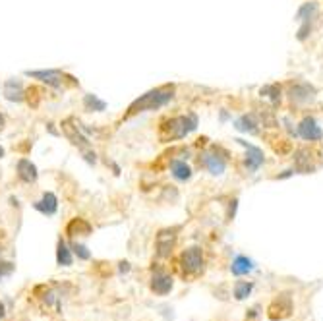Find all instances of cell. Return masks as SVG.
I'll list each match as a JSON object with an SVG mask.
<instances>
[{"mask_svg":"<svg viewBox=\"0 0 323 321\" xmlns=\"http://www.w3.org/2000/svg\"><path fill=\"white\" fill-rule=\"evenodd\" d=\"M240 145L246 147V166H248V170L250 172H254V170H257L259 166L263 165L265 157H263V151L259 149V147L252 145V143H248V141H244V139H236Z\"/></svg>","mask_w":323,"mask_h":321,"instance_id":"ba28073f","label":"cell"},{"mask_svg":"<svg viewBox=\"0 0 323 321\" xmlns=\"http://www.w3.org/2000/svg\"><path fill=\"white\" fill-rule=\"evenodd\" d=\"M74 252L78 253L79 259H89V252L85 246H81V244H74Z\"/></svg>","mask_w":323,"mask_h":321,"instance_id":"d4e9b609","label":"cell"},{"mask_svg":"<svg viewBox=\"0 0 323 321\" xmlns=\"http://www.w3.org/2000/svg\"><path fill=\"white\" fill-rule=\"evenodd\" d=\"M2 315H4V306L0 304V319H2Z\"/></svg>","mask_w":323,"mask_h":321,"instance_id":"83f0119b","label":"cell"},{"mask_svg":"<svg viewBox=\"0 0 323 321\" xmlns=\"http://www.w3.org/2000/svg\"><path fill=\"white\" fill-rule=\"evenodd\" d=\"M170 172H172V176L177 180H182V182H186V180L192 178V168L186 165V161H180V159L170 163Z\"/></svg>","mask_w":323,"mask_h":321,"instance_id":"e0dca14e","label":"cell"},{"mask_svg":"<svg viewBox=\"0 0 323 321\" xmlns=\"http://www.w3.org/2000/svg\"><path fill=\"white\" fill-rule=\"evenodd\" d=\"M25 76L33 79H39L41 83H47V85H50V87L54 89L62 87L64 85V78H66L60 70H27Z\"/></svg>","mask_w":323,"mask_h":321,"instance_id":"8992f818","label":"cell"},{"mask_svg":"<svg viewBox=\"0 0 323 321\" xmlns=\"http://www.w3.org/2000/svg\"><path fill=\"white\" fill-rule=\"evenodd\" d=\"M234 126L238 132H246V134H255V132H257V122H255V118L252 116V114L240 116L236 120Z\"/></svg>","mask_w":323,"mask_h":321,"instance_id":"44dd1931","label":"cell"},{"mask_svg":"<svg viewBox=\"0 0 323 321\" xmlns=\"http://www.w3.org/2000/svg\"><path fill=\"white\" fill-rule=\"evenodd\" d=\"M288 99L292 101L294 105H306V103H312L315 99V89L304 81H296V83H290L288 85V91H286Z\"/></svg>","mask_w":323,"mask_h":321,"instance_id":"5b68a950","label":"cell"},{"mask_svg":"<svg viewBox=\"0 0 323 321\" xmlns=\"http://www.w3.org/2000/svg\"><path fill=\"white\" fill-rule=\"evenodd\" d=\"M294 165L298 168V172H312L315 170V165L312 163V151L310 149H298L296 153H294Z\"/></svg>","mask_w":323,"mask_h":321,"instance_id":"7c38bea8","label":"cell"},{"mask_svg":"<svg viewBox=\"0 0 323 321\" xmlns=\"http://www.w3.org/2000/svg\"><path fill=\"white\" fill-rule=\"evenodd\" d=\"M128 269H130V263H128V261H124V263H120V271H124V273H126V271H128Z\"/></svg>","mask_w":323,"mask_h":321,"instance_id":"484cf974","label":"cell"},{"mask_svg":"<svg viewBox=\"0 0 323 321\" xmlns=\"http://www.w3.org/2000/svg\"><path fill=\"white\" fill-rule=\"evenodd\" d=\"M317 2H313V0H310V2H304L302 6L298 8V12H296V20L302 21V23H306V21H310L317 14Z\"/></svg>","mask_w":323,"mask_h":321,"instance_id":"ac0fdd59","label":"cell"},{"mask_svg":"<svg viewBox=\"0 0 323 321\" xmlns=\"http://www.w3.org/2000/svg\"><path fill=\"white\" fill-rule=\"evenodd\" d=\"M2 157H4V147L0 145V159H2Z\"/></svg>","mask_w":323,"mask_h":321,"instance_id":"f1b7e54d","label":"cell"},{"mask_svg":"<svg viewBox=\"0 0 323 321\" xmlns=\"http://www.w3.org/2000/svg\"><path fill=\"white\" fill-rule=\"evenodd\" d=\"M172 99H174V85H161V87L151 89V91L143 93L141 97H137L128 107V112L124 118L136 116V114H141L147 110H157V108L168 105Z\"/></svg>","mask_w":323,"mask_h":321,"instance_id":"6da1fadb","label":"cell"},{"mask_svg":"<svg viewBox=\"0 0 323 321\" xmlns=\"http://www.w3.org/2000/svg\"><path fill=\"white\" fill-rule=\"evenodd\" d=\"M298 136L302 137V139H306V141H319L323 137V132L313 118L306 116L302 122L298 124Z\"/></svg>","mask_w":323,"mask_h":321,"instance_id":"9c48e42d","label":"cell"},{"mask_svg":"<svg viewBox=\"0 0 323 321\" xmlns=\"http://www.w3.org/2000/svg\"><path fill=\"white\" fill-rule=\"evenodd\" d=\"M37 211H41L43 215H54L56 213V207H58V199L52 192H45L37 203L33 205Z\"/></svg>","mask_w":323,"mask_h":321,"instance_id":"5bb4252c","label":"cell"},{"mask_svg":"<svg viewBox=\"0 0 323 321\" xmlns=\"http://www.w3.org/2000/svg\"><path fill=\"white\" fill-rule=\"evenodd\" d=\"M223 149L221 147H211L209 151H205L203 155H201V165L205 166L207 170L211 172L213 176H219V174H223L225 172V168H226V155H219Z\"/></svg>","mask_w":323,"mask_h":321,"instance_id":"277c9868","label":"cell"},{"mask_svg":"<svg viewBox=\"0 0 323 321\" xmlns=\"http://www.w3.org/2000/svg\"><path fill=\"white\" fill-rule=\"evenodd\" d=\"M252 288H254V284L252 282H238L234 288V296L238 298V300H244L246 296L252 292Z\"/></svg>","mask_w":323,"mask_h":321,"instance_id":"cb8c5ba5","label":"cell"},{"mask_svg":"<svg viewBox=\"0 0 323 321\" xmlns=\"http://www.w3.org/2000/svg\"><path fill=\"white\" fill-rule=\"evenodd\" d=\"M56 261H58V265H64V267L72 265V253H70L68 246H66V242H64V240H60V242H58V250H56Z\"/></svg>","mask_w":323,"mask_h":321,"instance_id":"7402d4cb","label":"cell"},{"mask_svg":"<svg viewBox=\"0 0 323 321\" xmlns=\"http://www.w3.org/2000/svg\"><path fill=\"white\" fill-rule=\"evenodd\" d=\"M269 97L271 101H273L275 105L279 103V99H281V87L279 85H265L263 89H261V97Z\"/></svg>","mask_w":323,"mask_h":321,"instance_id":"603a6c76","label":"cell"},{"mask_svg":"<svg viewBox=\"0 0 323 321\" xmlns=\"http://www.w3.org/2000/svg\"><path fill=\"white\" fill-rule=\"evenodd\" d=\"M16 168H18V176H20V180L27 182V184L35 182V180H37V176H39V172H37V166L33 165L30 159H20Z\"/></svg>","mask_w":323,"mask_h":321,"instance_id":"4fadbf2b","label":"cell"},{"mask_svg":"<svg viewBox=\"0 0 323 321\" xmlns=\"http://www.w3.org/2000/svg\"><path fill=\"white\" fill-rule=\"evenodd\" d=\"M66 232L70 236H89L91 234V224L85 219H72L66 226Z\"/></svg>","mask_w":323,"mask_h":321,"instance_id":"9a60e30c","label":"cell"},{"mask_svg":"<svg viewBox=\"0 0 323 321\" xmlns=\"http://www.w3.org/2000/svg\"><path fill=\"white\" fill-rule=\"evenodd\" d=\"M197 128V116L196 114H180L165 120L159 128V137L161 141H174L186 137L190 132H194Z\"/></svg>","mask_w":323,"mask_h":321,"instance_id":"7a4b0ae2","label":"cell"},{"mask_svg":"<svg viewBox=\"0 0 323 321\" xmlns=\"http://www.w3.org/2000/svg\"><path fill=\"white\" fill-rule=\"evenodd\" d=\"M151 288L157 292V294H167L172 288V277H168L165 273H157L151 281Z\"/></svg>","mask_w":323,"mask_h":321,"instance_id":"2e32d148","label":"cell"},{"mask_svg":"<svg viewBox=\"0 0 323 321\" xmlns=\"http://www.w3.org/2000/svg\"><path fill=\"white\" fill-rule=\"evenodd\" d=\"M182 261V269L186 273H197L203 265V253L199 248H188L186 252L180 257Z\"/></svg>","mask_w":323,"mask_h":321,"instance_id":"52a82bcc","label":"cell"},{"mask_svg":"<svg viewBox=\"0 0 323 321\" xmlns=\"http://www.w3.org/2000/svg\"><path fill=\"white\" fill-rule=\"evenodd\" d=\"M174 246V232L172 230H161L157 234V253L161 257H167L172 252Z\"/></svg>","mask_w":323,"mask_h":321,"instance_id":"8fae6325","label":"cell"},{"mask_svg":"<svg viewBox=\"0 0 323 321\" xmlns=\"http://www.w3.org/2000/svg\"><path fill=\"white\" fill-rule=\"evenodd\" d=\"M2 93L12 103H21L25 99V89H23L21 81H18V79H6L4 87H2Z\"/></svg>","mask_w":323,"mask_h":321,"instance_id":"30bf717a","label":"cell"},{"mask_svg":"<svg viewBox=\"0 0 323 321\" xmlns=\"http://www.w3.org/2000/svg\"><path fill=\"white\" fill-rule=\"evenodd\" d=\"M2 128H4V116L0 114V130H2Z\"/></svg>","mask_w":323,"mask_h":321,"instance_id":"4316f807","label":"cell"},{"mask_svg":"<svg viewBox=\"0 0 323 321\" xmlns=\"http://www.w3.org/2000/svg\"><path fill=\"white\" fill-rule=\"evenodd\" d=\"M83 108H85L87 112H103V110L107 108V103H105L103 99H99L97 95L87 93V95L83 97Z\"/></svg>","mask_w":323,"mask_h":321,"instance_id":"d6986e66","label":"cell"},{"mask_svg":"<svg viewBox=\"0 0 323 321\" xmlns=\"http://www.w3.org/2000/svg\"><path fill=\"white\" fill-rule=\"evenodd\" d=\"M60 128H62V132H64V136L72 141V145H76L79 151H81V155H83V159L87 161L89 165H95V163H97V153L89 149V139L81 134V130H79V126L74 124V120H72V118L62 120Z\"/></svg>","mask_w":323,"mask_h":321,"instance_id":"3957f363","label":"cell"},{"mask_svg":"<svg viewBox=\"0 0 323 321\" xmlns=\"http://www.w3.org/2000/svg\"><path fill=\"white\" fill-rule=\"evenodd\" d=\"M230 269H232V273L234 275H248V273L254 269V263H252V259H248V257H244V255H238L234 261H232V265H230Z\"/></svg>","mask_w":323,"mask_h":321,"instance_id":"ffe728a7","label":"cell"}]
</instances>
